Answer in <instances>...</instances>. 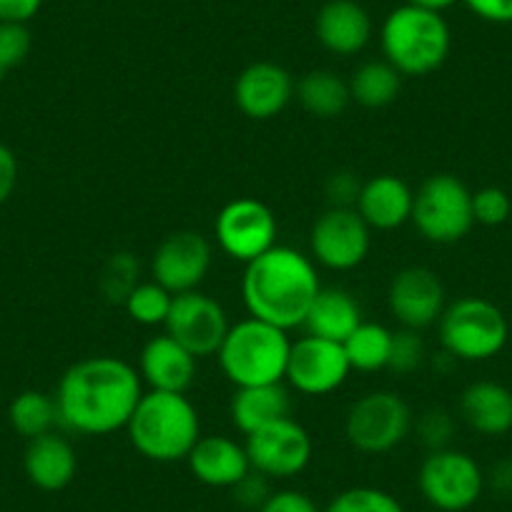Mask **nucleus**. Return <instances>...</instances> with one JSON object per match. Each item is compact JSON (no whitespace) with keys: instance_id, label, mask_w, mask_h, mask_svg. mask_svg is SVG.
Segmentation results:
<instances>
[{"instance_id":"f257e3e1","label":"nucleus","mask_w":512,"mask_h":512,"mask_svg":"<svg viewBox=\"0 0 512 512\" xmlns=\"http://www.w3.org/2000/svg\"><path fill=\"white\" fill-rule=\"evenodd\" d=\"M58 422L76 435L103 437L126 430L144 397V379L126 359L86 357L63 372L56 390Z\"/></svg>"},{"instance_id":"f03ea898","label":"nucleus","mask_w":512,"mask_h":512,"mask_svg":"<svg viewBox=\"0 0 512 512\" xmlns=\"http://www.w3.org/2000/svg\"><path fill=\"white\" fill-rule=\"evenodd\" d=\"M319 289L322 284L314 262L292 246H272L246 264L241 277V297L249 317L284 332L302 327Z\"/></svg>"},{"instance_id":"7ed1b4c3","label":"nucleus","mask_w":512,"mask_h":512,"mask_svg":"<svg viewBox=\"0 0 512 512\" xmlns=\"http://www.w3.org/2000/svg\"><path fill=\"white\" fill-rule=\"evenodd\" d=\"M128 440L151 462H181L201 437V420L186 395L144 392L126 425Z\"/></svg>"},{"instance_id":"20e7f679","label":"nucleus","mask_w":512,"mask_h":512,"mask_svg":"<svg viewBox=\"0 0 512 512\" xmlns=\"http://www.w3.org/2000/svg\"><path fill=\"white\" fill-rule=\"evenodd\" d=\"M384 61L402 76H430L447 61L452 33L445 16L420 6H397L379 28Z\"/></svg>"},{"instance_id":"39448f33","label":"nucleus","mask_w":512,"mask_h":512,"mask_svg":"<svg viewBox=\"0 0 512 512\" xmlns=\"http://www.w3.org/2000/svg\"><path fill=\"white\" fill-rule=\"evenodd\" d=\"M292 339L287 332L262 319L249 317L231 324L219 347L221 372L234 387L284 382Z\"/></svg>"},{"instance_id":"423d86ee","label":"nucleus","mask_w":512,"mask_h":512,"mask_svg":"<svg viewBox=\"0 0 512 512\" xmlns=\"http://www.w3.org/2000/svg\"><path fill=\"white\" fill-rule=\"evenodd\" d=\"M440 342L457 362H485L505 349L510 327L500 307L482 297H462L440 317Z\"/></svg>"},{"instance_id":"0eeeda50","label":"nucleus","mask_w":512,"mask_h":512,"mask_svg":"<svg viewBox=\"0 0 512 512\" xmlns=\"http://www.w3.org/2000/svg\"><path fill=\"white\" fill-rule=\"evenodd\" d=\"M412 224L432 244H455L475 226L472 191L452 174H435L415 191Z\"/></svg>"},{"instance_id":"6e6552de","label":"nucleus","mask_w":512,"mask_h":512,"mask_svg":"<svg viewBox=\"0 0 512 512\" xmlns=\"http://www.w3.org/2000/svg\"><path fill=\"white\" fill-rule=\"evenodd\" d=\"M412 432V410L397 392L377 390L359 397L347 412L344 435L364 455L395 450Z\"/></svg>"},{"instance_id":"1a4fd4ad","label":"nucleus","mask_w":512,"mask_h":512,"mask_svg":"<svg viewBox=\"0 0 512 512\" xmlns=\"http://www.w3.org/2000/svg\"><path fill=\"white\" fill-rule=\"evenodd\" d=\"M417 485L422 497L435 510L465 512L480 500L485 490V475L467 452L445 447V450H432L425 457Z\"/></svg>"},{"instance_id":"9d476101","label":"nucleus","mask_w":512,"mask_h":512,"mask_svg":"<svg viewBox=\"0 0 512 512\" xmlns=\"http://www.w3.org/2000/svg\"><path fill=\"white\" fill-rule=\"evenodd\" d=\"M246 455L251 470L269 480H289L307 470L312 462V437L292 415L246 435Z\"/></svg>"},{"instance_id":"9b49d317","label":"nucleus","mask_w":512,"mask_h":512,"mask_svg":"<svg viewBox=\"0 0 512 512\" xmlns=\"http://www.w3.org/2000/svg\"><path fill=\"white\" fill-rule=\"evenodd\" d=\"M216 241L221 251L241 264L254 262L272 246H277V216L262 201L241 196L229 201L216 216Z\"/></svg>"},{"instance_id":"f8f14e48","label":"nucleus","mask_w":512,"mask_h":512,"mask_svg":"<svg viewBox=\"0 0 512 512\" xmlns=\"http://www.w3.org/2000/svg\"><path fill=\"white\" fill-rule=\"evenodd\" d=\"M164 327L171 339L189 349L196 359H204L219 352L231 324L214 297L194 289L176 294Z\"/></svg>"},{"instance_id":"ddd939ff","label":"nucleus","mask_w":512,"mask_h":512,"mask_svg":"<svg viewBox=\"0 0 512 512\" xmlns=\"http://www.w3.org/2000/svg\"><path fill=\"white\" fill-rule=\"evenodd\" d=\"M352 364L342 342L304 334L292 342L287 362V382L299 395L322 397L339 390L347 382Z\"/></svg>"},{"instance_id":"4468645a","label":"nucleus","mask_w":512,"mask_h":512,"mask_svg":"<svg viewBox=\"0 0 512 512\" xmlns=\"http://www.w3.org/2000/svg\"><path fill=\"white\" fill-rule=\"evenodd\" d=\"M369 226L357 209H334L329 206L312 226L309 246H312V259L332 272H349L357 269L367 259Z\"/></svg>"},{"instance_id":"2eb2a0df","label":"nucleus","mask_w":512,"mask_h":512,"mask_svg":"<svg viewBox=\"0 0 512 512\" xmlns=\"http://www.w3.org/2000/svg\"><path fill=\"white\" fill-rule=\"evenodd\" d=\"M211 269V244L199 231L169 234L154 251L151 274L154 282L171 294L194 292L201 287Z\"/></svg>"},{"instance_id":"dca6fc26","label":"nucleus","mask_w":512,"mask_h":512,"mask_svg":"<svg viewBox=\"0 0 512 512\" xmlns=\"http://www.w3.org/2000/svg\"><path fill=\"white\" fill-rule=\"evenodd\" d=\"M387 304L402 327L420 332L440 322L445 312V287L432 269L407 267L392 277Z\"/></svg>"},{"instance_id":"f3484780","label":"nucleus","mask_w":512,"mask_h":512,"mask_svg":"<svg viewBox=\"0 0 512 512\" xmlns=\"http://www.w3.org/2000/svg\"><path fill=\"white\" fill-rule=\"evenodd\" d=\"M292 73L272 61L246 66L234 83V101L246 118L269 121L279 116L294 98Z\"/></svg>"},{"instance_id":"a211bd4d","label":"nucleus","mask_w":512,"mask_h":512,"mask_svg":"<svg viewBox=\"0 0 512 512\" xmlns=\"http://www.w3.org/2000/svg\"><path fill=\"white\" fill-rule=\"evenodd\" d=\"M314 33L324 51L334 56H357L372 41V16L359 0H327L317 13Z\"/></svg>"},{"instance_id":"6ab92c4d","label":"nucleus","mask_w":512,"mask_h":512,"mask_svg":"<svg viewBox=\"0 0 512 512\" xmlns=\"http://www.w3.org/2000/svg\"><path fill=\"white\" fill-rule=\"evenodd\" d=\"M139 374L151 390L186 395L196 379V357L169 334H159L141 349Z\"/></svg>"},{"instance_id":"aec40b11","label":"nucleus","mask_w":512,"mask_h":512,"mask_svg":"<svg viewBox=\"0 0 512 512\" xmlns=\"http://www.w3.org/2000/svg\"><path fill=\"white\" fill-rule=\"evenodd\" d=\"M415 191L400 176L379 174L364 181L357 199V214L367 221L369 229L392 231L412 221Z\"/></svg>"},{"instance_id":"412c9836","label":"nucleus","mask_w":512,"mask_h":512,"mask_svg":"<svg viewBox=\"0 0 512 512\" xmlns=\"http://www.w3.org/2000/svg\"><path fill=\"white\" fill-rule=\"evenodd\" d=\"M186 462L201 485L224 490H231L251 470L246 447L224 435H201Z\"/></svg>"},{"instance_id":"4be33fe9","label":"nucleus","mask_w":512,"mask_h":512,"mask_svg":"<svg viewBox=\"0 0 512 512\" xmlns=\"http://www.w3.org/2000/svg\"><path fill=\"white\" fill-rule=\"evenodd\" d=\"M26 475L38 490L61 492L73 482L78 470V457L66 437L48 432V435L28 440L26 455H23Z\"/></svg>"},{"instance_id":"5701e85b","label":"nucleus","mask_w":512,"mask_h":512,"mask_svg":"<svg viewBox=\"0 0 512 512\" xmlns=\"http://www.w3.org/2000/svg\"><path fill=\"white\" fill-rule=\"evenodd\" d=\"M460 417L485 437L512 430V392L500 382H472L460 397Z\"/></svg>"},{"instance_id":"b1692460","label":"nucleus","mask_w":512,"mask_h":512,"mask_svg":"<svg viewBox=\"0 0 512 512\" xmlns=\"http://www.w3.org/2000/svg\"><path fill=\"white\" fill-rule=\"evenodd\" d=\"M231 422L241 435L262 430L282 417L292 415V397L282 382L256 384V387H236L229 407Z\"/></svg>"},{"instance_id":"393cba45","label":"nucleus","mask_w":512,"mask_h":512,"mask_svg":"<svg viewBox=\"0 0 512 512\" xmlns=\"http://www.w3.org/2000/svg\"><path fill=\"white\" fill-rule=\"evenodd\" d=\"M362 322V307H359V302L347 289L322 287L317 297H314L302 327L307 329V334H314V337L344 344L349 334Z\"/></svg>"},{"instance_id":"a878e982","label":"nucleus","mask_w":512,"mask_h":512,"mask_svg":"<svg viewBox=\"0 0 512 512\" xmlns=\"http://www.w3.org/2000/svg\"><path fill=\"white\" fill-rule=\"evenodd\" d=\"M294 96L307 113L317 118H334L344 113L352 96L344 78L332 71H309L297 81Z\"/></svg>"},{"instance_id":"bb28decb","label":"nucleus","mask_w":512,"mask_h":512,"mask_svg":"<svg viewBox=\"0 0 512 512\" xmlns=\"http://www.w3.org/2000/svg\"><path fill=\"white\" fill-rule=\"evenodd\" d=\"M349 96L364 108H384L397 101L402 88V73L384 61H367L354 68L347 81Z\"/></svg>"},{"instance_id":"cd10ccee","label":"nucleus","mask_w":512,"mask_h":512,"mask_svg":"<svg viewBox=\"0 0 512 512\" xmlns=\"http://www.w3.org/2000/svg\"><path fill=\"white\" fill-rule=\"evenodd\" d=\"M392 329L377 322H362L344 342L349 364L357 372H379L387 369L392 349Z\"/></svg>"},{"instance_id":"c85d7f7f","label":"nucleus","mask_w":512,"mask_h":512,"mask_svg":"<svg viewBox=\"0 0 512 512\" xmlns=\"http://www.w3.org/2000/svg\"><path fill=\"white\" fill-rule=\"evenodd\" d=\"M8 420H11L13 430L21 437H26V440L48 435V432H53V427L61 425V422H58L56 397L38 390L21 392V395L11 402Z\"/></svg>"},{"instance_id":"c756f323","label":"nucleus","mask_w":512,"mask_h":512,"mask_svg":"<svg viewBox=\"0 0 512 512\" xmlns=\"http://www.w3.org/2000/svg\"><path fill=\"white\" fill-rule=\"evenodd\" d=\"M171 302H174V294L161 287L159 282H141L134 292L128 294L123 309L136 324L159 327V324H166Z\"/></svg>"},{"instance_id":"7c9ffc66","label":"nucleus","mask_w":512,"mask_h":512,"mask_svg":"<svg viewBox=\"0 0 512 512\" xmlns=\"http://www.w3.org/2000/svg\"><path fill=\"white\" fill-rule=\"evenodd\" d=\"M324 512H405L402 502L392 492L379 487L359 485L342 490Z\"/></svg>"},{"instance_id":"2f4dec72","label":"nucleus","mask_w":512,"mask_h":512,"mask_svg":"<svg viewBox=\"0 0 512 512\" xmlns=\"http://www.w3.org/2000/svg\"><path fill=\"white\" fill-rule=\"evenodd\" d=\"M139 284V262L126 251L113 254L101 272V292L113 304L126 302L128 294L134 292Z\"/></svg>"},{"instance_id":"473e14b6","label":"nucleus","mask_w":512,"mask_h":512,"mask_svg":"<svg viewBox=\"0 0 512 512\" xmlns=\"http://www.w3.org/2000/svg\"><path fill=\"white\" fill-rule=\"evenodd\" d=\"M427 349L417 329H405L392 334V349L387 369L395 374H412L425 364Z\"/></svg>"},{"instance_id":"72a5a7b5","label":"nucleus","mask_w":512,"mask_h":512,"mask_svg":"<svg viewBox=\"0 0 512 512\" xmlns=\"http://www.w3.org/2000/svg\"><path fill=\"white\" fill-rule=\"evenodd\" d=\"M33 46L26 23H0V81L21 66Z\"/></svg>"},{"instance_id":"f704fd0d","label":"nucleus","mask_w":512,"mask_h":512,"mask_svg":"<svg viewBox=\"0 0 512 512\" xmlns=\"http://www.w3.org/2000/svg\"><path fill=\"white\" fill-rule=\"evenodd\" d=\"M510 211H512V201L505 189L485 186V189L472 194V216H475V224L500 226L510 219Z\"/></svg>"},{"instance_id":"c9c22d12","label":"nucleus","mask_w":512,"mask_h":512,"mask_svg":"<svg viewBox=\"0 0 512 512\" xmlns=\"http://www.w3.org/2000/svg\"><path fill=\"white\" fill-rule=\"evenodd\" d=\"M417 435L432 450H445L450 447L452 435H455V420L445 410H427L417 420Z\"/></svg>"},{"instance_id":"e433bc0d","label":"nucleus","mask_w":512,"mask_h":512,"mask_svg":"<svg viewBox=\"0 0 512 512\" xmlns=\"http://www.w3.org/2000/svg\"><path fill=\"white\" fill-rule=\"evenodd\" d=\"M231 495L239 502L244 510H262L264 502L272 495V487H269V477L262 472L249 470L234 487H231Z\"/></svg>"},{"instance_id":"4c0bfd02","label":"nucleus","mask_w":512,"mask_h":512,"mask_svg":"<svg viewBox=\"0 0 512 512\" xmlns=\"http://www.w3.org/2000/svg\"><path fill=\"white\" fill-rule=\"evenodd\" d=\"M324 191H327L329 206H334V209H354L359 199V191H362V184L349 171H337V174L329 176L327 189Z\"/></svg>"},{"instance_id":"58836bf2","label":"nucleus","mask_w":512,"mask_h":512,"mask_svg":"<svg viewBox=\"0 0 512 512\" xmlns=\"http://www.w3.org/2000/svg\"><path fill=\"white\" fill-rule=\"evenodd\" d=\"M259 512H322V510H319L317 502H314L307 492L277 490L269 495V500L264 502Z\"/></svg>"},{"instance_id":"ea45409f","label":"nucleus","mask_w":512,"mask_h":512,"mask_svg":"<svg viewBox=\"0 0 512 512\" xmlns=\"http://www.w3.org/2000/svg\"><path fill=\"white\" fill-rule=\"evenodd\" d=\"M477 18L487 23H512V0H462Z\"/></svg>"},{"instance_id":"a19ab883","label":"nucleus","mask_w":512,"mask_h":512,"mask_svg":"<svg viewBox=\"0 0 512 512\" xmlns=\"http://www.w3.org/2000/svg\"><path fill=\"white\" fill-rule=\"evenodd\" d=\"M41 6L43 0H0V23H28Z\"/></svg>"},{"instance_id":"79ce46f5","label":"nucleus","mask_w":512,"mask_h":512,"mask_svg":"<svg viewBox=\"0 0 512 512\" xmlns=\"http://www.w3.org/2000/svg\"><path fill=\"white\" fill-rule=\"evenodd\" d=\"M18 181V161L8 146L0 144V204H6Z\"/></svg>"},{"instance_id":"37998d69","label":"nucleus","mask_w":512,"mask_h":512,"mask_svg":"<svg viewBox=\"0 0 512 512\" xmlns=\"http://www.w3.org/2000/svg\"><path fill=\"white\" fill-rule=\"evenodd\" d=\"M485 482H490L492 490L497 492H512V460L492 467L490 477H485Z\"/></svg>"},{"instance_id":"c03bdc74","label":"nucleus","mask_w":512,"mask_h":512,"mask_svg":"<svg viewBox=\"0 0 512 512\" xmlns=\"http://www.w3.org/2000/svg\"><path fill=\"white\" fill-rule=\"evenodd\" d=\"M410 6H420V8H427V11H447V8H452L457 3V0H407Z\"/></svg>"}]
</instances>
